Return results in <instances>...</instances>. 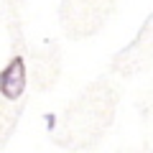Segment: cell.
Returning a JSON list of instances; mask_svg holds the SVG:
<instances>
[{
	"mask_svg": "<svg viewBox=\"0 0 153 153\" xmlns=\"http://www.w3.org/2000/svg\"><path fill=\"white\" fill-rule=\"evenodd\" d=\"M23 89H26V61L16 56L0 71V94L5 100H18Z\"/></svg>",
	"mask_w": 153,
	"mask_h": 153,
	"instance_id": "6da1fadb",
	"label": "cell"
},
{
	"mask_svg": "<svg viewBox=\"0 0 153 153\" xmlns=\"http://www.w3.org/2000/svg\"><path fill=\"white\" fill-rule=\"evenodd\" d=\"M46 125H49V130L56 125V117H54V115H49V117H46Z\"/></svg>",
	"mask_w": 153,
	"mask_h": 153,
	"instance_id": "7a4b0ae2",
	"label": "cell"
}]
</instances>
